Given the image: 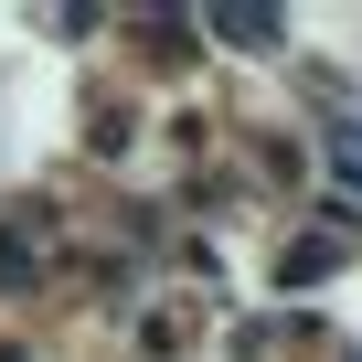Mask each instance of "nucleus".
<instances>
[{
    "label": "nucleus",
    "instance_id": "1",
    "mask_svg": "<svg viewBox=\"0 0 362 362\" xmlns=\"http://www.w3.org/2000/svg\"><path fill=\"white\" fill-rule=\"evenodd\" d=\"M214 22V43H235V54H277L288 43V11H256V0H224V11H203Z\"/></svg>",
    "mask_w": 362,
    "mask_h": 362
},
{
    "label": "nucleus",
    "instance_id": "2",
    "mask_svg": "<svg viewBox=\"0 0 362 362\" xmlns=\"http://www.w3.org/2000/svg\"><path fill=\"white\" fill-rule=\"evenodd\" d=\"M0 288H33V245L22 235H0Z\"/></svg>",
    "mask_w": 362,
    "mask_h": 362
},
{
    "label": "nucleus",
    "instance_id": "3",
    "mask_svg": "<svg viewBox=\"0 0 362 362\" xmlns=\"http://www.w3.org/2000/svg\"><path fill=\"white\" fill-rule=\"evenodd\" d=\"M0 362H33V351H0Z\"/></svg>",
    "mask_w": 362,
    "mask_h": 362
}]
</instances>
